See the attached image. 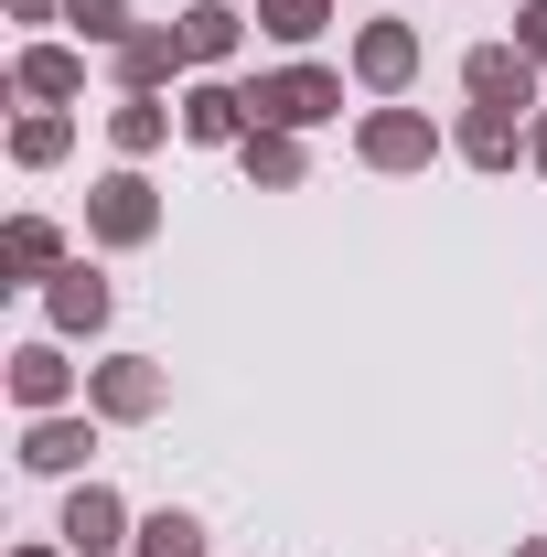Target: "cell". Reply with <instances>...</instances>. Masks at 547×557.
<instances>
[{
    "label": "cell",
    "instance_id": "cell-10",
    "mask_svg": "<svg viewBox=\"0 0 547 557\" xmlns=\"http://www.w3.org/2000/svg\"><path fill=\"white\" fill-rule=\"evenodd\" d=\"M86 450H97V429H86V418H65V408L22 429V472H75Z\"/></svg>",
    "mask_w": 547,
    "mask_h": 557
},
{
    "label": "cell",
    "instance_id": "cell-2",
    "mask_svg": "<svg viewBox=\"0 0 547 557\" xmlns=\"http://www.w3.org/2000/svg\"><path fill=\"white\" fill-rule=\"evenodd\" d=\"M86 225H97V247H150V236H161V194H150L139 172H108V183L86 194Z\"/></svg>",
    "mask_w": 547,
    "mask_h": 557
},
{
    "label": "cell",
    "instance_id": "cell-16",
    "mask_svg": "<svg viewBox=\"0 0 547 557\" xmlns=\"http://www.w3.org/2000/svg\"><path fill=\"white\" fill-rule=\"evenodd\" d=\"M54 258H65V236H54L44 214H22V225L0 236V269H11V278H54Z\"/></svg>",
    "mask_w": 547,
    "mask_h": 557
},
{
    "label": "cell",
    "instance_id": "cell-23",
    "mask_svg": "<svg viewBox=\"0 0 547 557\" xmlns=\"http://www.w3.org/2000/svg\"><path fill=\"white\" fill-rule=\"evenodd\" d=\"M515 44H526V54L547 65V0H526V11H515Z\"/></svg>",
    "mask_w": 547,
    "mask_h": 557
},
{
    "label": "cell",
    "instance_id": "cell-26",
    "mask_svg": "<svg viewBox=\"0 0 547 557\" xmlns=\"http://www.w3.org/2000/svg\"><path fill=\"white\" fill-rule=\"evenodd\" d=\"M515 557H547V536H537V547H515Z\"/></svg>",
    "mask_w": 547,
    "mask_h": 557
},
{
    "label": "cell",
    "instance_id": "cell-22",
    "mask_svg": "<svg viewBox=\"0 0 547 557\" xmlns=\"http://www.w3.org/2000/svg\"><path fill=\"white\" fill-rule=\"evenodd\" d=\"M65 119H22V129H11V161H22V172H44V161H65Z\"/></svg>",
    "mask_w": 547,
    "mask_h": 557
},
{
    "label": "cell",
    "instance_id": "cell-6",
    "mask_svg": "<svg viewBox=\"0 0 547 557\" xmlns=\"http://www.w3.org/2000/svg\"><path fill=\"white\" fill-rule=\"evenodd\" d=\"M86 408L97 418H161V364H150V354L97 364V375H86Z\"/></svg>",
    "mask_w": 547,
    "mask_h": 557
},
{
    "label": "cell",
    "instance_id": "cell-14",
    "mask_svg": "<svg viewBox=\"0 0 547 557\" xmlns=\"http://www.w3.org/2000/svg\"><path fill=\"white\" fill-rule=\"evenodd\" d=\"M236 161H247V183H269V194L301 183V139H290V129H247V139H236Z\"/></svg>",
    "mask_w": 547,
    "mask_h": 557
},
{
    "label": "cell",
    "instance_id": "cell-8",
    "mask_svg": "<svg viewBox=\"0 0 547 557\" xmlns=\"http://www.w3.org/2000/svg\"><path fill=\"white\" fill-rule=\"evenodd\" d=\"M258 129V119H247V86H183V139H205V150H236V139Z\"/></svg>",
    "mask_w": 547,
    "mask_h": 557
},
{
    "label": "cell",
    "instance_id": "cell-4",
    "mask_svg": "<svg viewBox=\"0 0 547 557\" xmlns=\"http://www.w3.org/2000/svg\"><path fill=\"white\" fill-rule=\"evenodd\" d=\"M354 150H365V172H418V161L440 150V129H429L418 108H376V119L354 129Z\"/></svg>",
    "mask_w": 547,
    "mask_h": 557
},
{
    "label": "cell",
    "instance_id": "cell-24",
    "mask_svg": "<svg viewBox=\"0 0 547 557\" xmlns=\"http://www.w3.org/2000/svg\"><path fill=\"white\" fill-rule=\"evenodd\" d=\"M526 161H537V172H547V119H537V139H526Z\"/></svg>",
    "mask_w": 547,
    "mask_h": 557
},
{
    "label": "cell",
    "instance_id": "cell-13",
    "mask_svg": "<svg viewBox=\"0 0 547 557\" xmlns=\"http://www.w3.org/2000/svg\"><path fill=\"white\" fill-rule=\"evenodd\" d=\"M172 33H183V54H194V65H226V54H236V33H247V22H236V11H226V0H194V11H183V22H172Z\"/></svg>",
    "mask_w": 547,
    "mask_h": 557
},
{
    "label": "cell",
    "instance_id": "cell-20",
    "mask_svg": "<svg viewBox=\"0 0 547 557\" xmlns=\"http://www.w3.org/2000/svg\"><path fill=\"white\" fill-rule=\"evenodd\" d=\"M22 86H33V97H75V86H86V65H75L65 44H33V54H22Z\"/></svg>",
    "mask_w": 547,
    "mask_h": 557
},
{
    "label": "cell",
    "instance_id": "cell-19",
    "mask_svg": "<svg viewBox=\"0 0 547 557\" xmlns=\"http://www.w3.org/2000/svg\"><path fill=\"white\" fill-rule=\"evenodd\" d=\"M139 557H205V525L161 504V515H139Z\"/></svg>",
    "mask_w": 547,
    "mask_h": 557
},
{
    "label": "cell",
    "instance_id": "cell-1",
    "mask_svg": "<svg viewBox=\"0 0 547 557\" xmlns=\"http://www.w3.org/2000/svg\"><path fill=\"white\" fill-rule=\"evenodd\" d=\"M333 108H343L333 65H279V75L247 86V119H258V129H312V119H333Z\"/></svg>",
    "mask_w": 547,
    "mask_h": 557
},
{
    "label": "cell",
    "instance_id": "cell-18",
    "mask_svg": "<svg viewBox=\"0 0 547 557\" xmlns=\"http://www.w3.org/2000/svg\"><path fill=\"white\" fill-rule=\"evenodd\" d=\"M323 22H333V0H258V33L269 44H312Z\"/></svg>",
    "mask_w": 547,
    "mask_h": 557
},
{
    "label": "cell",
    "instance_id": "cell-15",
    "mask_svg": "<svg viewBox=\"0 0 547 557\" xmlns=\"http://www.w3.org/2000/svg\"><path fill=\"white\" fill-rule=\"evenodd\" d=\"M108 322V278L97 269H54V333H97Z\"/></svg>",
    "mask_w": 547,
    "mask_h": 557
},
{
    "label": "cell",
    "instance_id": "cell-7",
    "mask_svg": "<svg viewBox=\"0 0 547 557\" xmlns=\"http://www.w3.org/2000/svg\"><path fill=\"white\" fill-rule=\"evenodd\" d=\"M54 536H65L75 557H108L119 536H130V504H119L108 483H75V493H65V525H54Z\"/></svg>",
    "mask_w": 547,
    "mask_h": 557
},
{
    "label": "cell",
    "instance_id": "cell-12",
    "mask_svg": "<svg viewBox=\"0 0 547 557\" xmlns=\"http://www.w3.org/2000/svg\"><path fill=\"white\" fill-rule=\"evenodd\" d=\"M451 150H462L473 172H505V161H515V108H473V119L451 129Z\"/></svg>",
    "mask_w": 547,
    "mask_h": 557
},
{
    "label": "cell",
    "instance_id": "cell-21",
    "mask_svg": "<svg viewBox=\"0 0 547 557\" xmlns=\"http://www.w3.org/2000/svg\"><path fill=\"white\" fill-rule=\"evenodd\" d=\"M65 22L86 33V44H130L139 22H130V0H65Z\"/></svg>",
    "mask_w": 547,
    "mask_h": 557
},
{
    "label": "cell",
    "instance_id": "cell-9",
    "mask_svg": "<svg viewBox=\"0 0 547 557\" xmlns=\"http://www.w3.org/2000/svg\"><path fill=\"white\" fill-rule=\"evenodd\" d=\"M11 397H22L33 418H54V408L75 397V364H65L54 344H22V354H11Z\"/></svg>",
    "mask_w": 547,
    "mask_h": 557
},
{
    "label": "cell",
    "instance_id": "cell-11",
    "mask_svg": "<svg viewBox=\"0 0 547 557\" xmlns=\"http://www.w3.org/2000/svg\"><path fill=\"white\" fill-rule=\"evenodd\" d=\"M183 65H194L183 33H130V44H119V86H130V97H150L161 75H183Z\"/></svg>",
    "mask_w": 547,
    "mask_h": 557
},
{
    "label": "cell",
    "instance_id": "cell-5",
    "mask_svg": "<svg viewBox=\"0 0 547 557\" xmlns=\"http://www.w3.org/2000/svg\"><path fill=\"white\" fill-rule=\"evenodd\" d=\"M354 75H365L376 97H398V86H409V75H418V33H409V22H398V11H376V22L354 33Z\"/></svg>",
    "mask_w": 547,
    "mask_h": 557
},
{
    "label": "cell",
    "instance_id": "cell-25",
    "mask_svg": "<svg viewBox=\"0 0 547 557\" xmlns=\"http://www.w3.org/2000/svg\"><path fill=\"white\" fill-rule=\"evenodd\" d=\"M11 11H22V22H44V11H54V0H11Z\"/></svg>",
    "mask_w": 547,
    "mask_h": 557
},
{
    "label": "cell",
    "instance_id": "cell-27",
    "mask_svg": "<svg viewBox=\"0 0 547 557\" xmlns=\"http://www.w3.org/2000/svg\"><path fill=\"white\" fill-rule=\"evenodd\" d=\"M22 557H54V547H22Z\"/></svg>",
    "mask_w": 547,
    "mask_h": 557
},
{
    "label": "cell",
    "instance_id": "cell-17",
    "mask_svg": "<svg viewBox=\"0 0 547 557\" xmlns=\"http://www.w3.org/2000/svg\"><path fill=\"white\" fill-rule=\"evenodd\" d=\"M108 139H119L130 161H150V150L172 139V108H161V97H119V119H108Z\"/></svg>",
    "mask_w": 547,
    "mask_h": 557
},
{
    "label": "cell",
    "instance_id": "cell-3",
    "mask_svg": "<svg viewBox=\"0 0 547 557\" xmlns=\"http://www.w3.org/2000/svg\"><path fill=\"white\" fill-rule=\"evenodd\" d=\"M462 86H473V108H537V54L526 44H473V65H462Z\"/></svg>",
    "mask_w": 547,
    "mask_h": 557
}]
</instances>
